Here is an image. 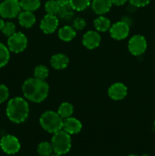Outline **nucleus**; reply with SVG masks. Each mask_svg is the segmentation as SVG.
Instances as JSON below:
<instances>
[{"label": "nucleus", "mask_w": 155, "mask_h": 156, "mask_svg": "<svg viewBox=\"0 0 155 156\" xmlns=\"http://www.w3.org/2000/svg\"><path fill=\"white\" fill-rule=\"evenodd\" d=\"M127 87L124 84L120 82L112 85L108 90V94L109 98L115 101H119L124 98L127 95Z\"/></svg>", "instance_id": "9b49d317"}, {"label": "nucleus", "mask_w": 155, "mask_h": 156, "mask_svg": "<svg viewBox=\"0 0 155 156\" xmlns=\"http://www.w3.org/2000/svg\"><path fill=\"white\" fill-rule=\"evenodd\" d=\"M147 49V41L142 35L137 34L132 37L129 42V50L134 56H140Z\"/></svg>", "instance_id": "0eeeda50"}, {"label": "nucleus", "mask_w": 155, "mask_h": 156, "mask_svg": "<svg viewBox=\"0 0 155 156\" xmlns=\"http://www.w3.org/2000/svg\"><path fill=\"white\" fill-rule=\"evenodd\" d=\"M76 32L71 26H64L59 30V37L62 41H70L75 37Z\"/></svg>", "instance_id": "f3484780"}, {"label": "nucleus", "mask_w": 155, "mask_h": 156, "mask_svg": "<svg viewBox=\"0 0 155 156\" xmlns=\"http://www.w3.org/2000/svg\"><path fill=\"white\" fill-rule=\"evenodd\" d=\"M0 146L3 152L9 155H14L20 150L21 145L15 136L12 135H6L1 139Z\"/></svg>", "instance_id": "6e6552de"}, {"label": "nucleus", "mask_w": 155, "mask_h": 156, "mask_svg": "<svg viewBox=\"0 0 155 156\" xmlns=\"http://www.w3.org/2000/svg\"><path fill=\"white\" fill-rule=\"evenodd\" d=\"M59 19L56 15H49L43 17L40 22V29L45 34H52L57 29Z\"/></svg>", "instance_id": "9d476101"}, {"label": "nucleus", "mask_w": 155, "mask_h": 156, "mask_svg": "<svg viewBox=\"0 0 155 156\" xmlns=\"http://www.w3.org/2000/svg\"><path fill=\"white\" fill-rule=\"evenodd\" d=\"M20 2L16 0H5L0 4V15L5 18H13L21 12Z\"/></svg>", "instance_id": "423d86ee"}, {"label": "nucleus", "mask_w": 155, "mask_h": 156, "mask_svg": "<svg viewBox=\"0 0 155 156\" xmlns=\"http://www.w3.org/2000/svg\"><path fill=\"white\" fill-rule=\"evenodd\" d=\"M49 88V85L45 80L34 77L27 79L24 82L22 91L27 100L34 103H40L48 96Z\"/></svg>", "instance_id": "f257e3e1"}, {"label": "nucleus", "mask_w": 155, "mask_h": 156, "mask_svg": "<svg viewBox=\"0 0 155 156\" xmlns=\"http://www.w3.org/2000/svg\"><path fill=\"white\" fill-rule=\"evenodd\" d=\"M94 25L97 30L101 32H104L109 30L111 27L110 21L108 18L103 16L96 18L94 21Z\"/></svg>", "instance_id": "a211bd4d"}, {"label": "nucleus", "mask_w": 155, "mask_h": 156, "mask_svg": "<svg viewBox=\"0 0 155 156\" xmlns=\"http://www.w3.org/2000/svg\"><path fill=\"white\" fill-rule=\"evenodd\" d=\"M27 46V39L21 32H15L8 40V48L11 52L18 53L24 51Z\"/></svg>", "instance_id": "39448f33"}, {"label": "nucleus", "mask_w": 155, "mask_h": 156, "mask_svg": "<svg viewBox=\"0 0 155 156\" xmlns=\"http://www.w3.org/2000/svg\"><path fill=\"white\" fill-rule=\"evenodd\" d=\"M53 147H52L51 143H49L47 142H43L38 145L37 152L41 156H50L52 155L53 152Z\"/></svg>", "instance_id": "393cba45"}, {"label": "nucleus", "mask_w": 155, "mask_h": 156, "mask_svg": "<svg viewBox=\"0 0 155 156\" xmlns=\"http://www.w3.org/2000/svg\"><path fill=\"white\" fill-rule=\"evenodd\" d=\"M50 156H60V155H58V154L55 153V154H53V155H50Z\"/></svg>", "instance_id": "72a5a7b5"}, {"label": "nucleus", "mask_w": 155, "mask_h": 156, "mask_svg": "<svg viewBox=\"0 0 155 156\" xmlns=\"http://www.w3.org/2000/svg\"><path fill=\"white\" fill-rule=\"evenodd\" d=\"M60 8L61 5L56 0H49L45 4V10L49 15H57Z\"/></svg>", "instance_id": "4be33fe9"}, {"label": "nucleus", "mask_w": 155, "mask_h": 156, "mask_svg": "<svg viewBox=\"0 0 155 156\" xmlns=\"http://www.w3.org/2000/svg\"><path fill=\"white\" fill-rule=\"evenodd\" d=\"M9 88L5 85L0 84V104L3 103L9 98Z\"/></svg>", "instance_id": "cd10ccee"}, {"label": "nucleus", "mask_w": 155, "mask_h": 156, "mask_svg": "<svg viewBox=\"0 0 155 156\" xmlns=\"http://www.w3.org/2000/svg\"><path fill=\"white\" fill-rule=\"evenodd\" d=\"M131 4L135 7H144L149 4L151 0H129Z\"/></svg>", "instance_id": "c756f323"}, {"label": "nucleus", "mask_w": 155, "mask_h": 156, "mask_svg": "<svg viewBox=\"0 0 155 156\" xmlns=\"http://www.w3.org/2000/svg\"><path fill=\"white\" fill-rule=\"evenodd\" d=\"M53 150L58 155L66 154L71 146V140L70 134L63 129L55 133L51 141Z\"/></svg>", "instance_id": "20e7f679"}, {"label": "nucleus", "mask_w": 155, "mask_h": 156, "mask_svg": "<svg viewBox=\"0 0 155 156\" xmlns=\"http://www.w3.org/2000/svg\"><path fill=\"white\" fill-rule=\"evenodd\" d=\"M33 75H34V77L36 78V79L45 80L49 75V70L45 66L39 65L34 69Z\"/></svg>", "instance_id": "a878e982"}, {"label": "nucleus", "mask_w": 155, "mask_h": 156, "mask_svg": "<svg viewBox=\"0 0 155 156\" xmlns=\"http://www.w3.org/2000/svg\"><path fill=\"white\" fill-rule=\"evenodd\" d=\"M70 5L74 11H83L90 5L91 0H70Z\"/></svg>", "instance_id": "b1692460"}, {"label": "nucleus", "mask_w": 155, "mask_h": 156, "mask_svg": "<svg viewBox=\"0 0 155 156\" xmlns=\"http://www.w3.org/2000/svg\"><path fill=\"white\" fill-rule=\"evenodd\" d=\"M109 33L112 37L116 40H123L129 34V26L125 21H118L109 28Z\"/></svg>", "instance_id": "1a4fd4ad"}, {"label": "nucleus", "mask_w": 155, "mask_h": 156, "mask_svg": "<svg viewBox=\"0 0 155 156\" xmlns=\"http://www.w3.org/2000/svg\"><path fill=\"white\" fill-rule=\"evenodd\" d=\"M142 156H150V155H147V154H144V155H143Z\"/></svg>", "instance_id": "f704fd0d"}, {"label": "nucleus", "mask_w": 155, "mask_h": 156, "mask_svg": "<svg viewBox=\"0 0 155 156\" xmlns=\"http://www.w3.org/2000/svg\"><path fill=\"white\" fill-rule=\"evenodd\" d=\"M81 123L74 117H68L63 120L62 129L68 134H76L81 130Z\"/></svg>", "instance_id": "ddd939ff"}, {"label": "nucleus", "mask_w": 155, "mask_h": 156, "mask_svg": "<svg viewBox=\"0 0 155 156\" xmlns=\"http://www.w3.org/2000/svg\"><path fill=\"white\" fill-rule=\"evenodd\" d=\"M16 1H18V2H20V0H16Z\"/></svg>", "instance_id": "4c0bfd02"}, {"label": "nucleus", "mask_w": 155, "mask_h": 156, "mask_svg": "<svg viewBox=\"0 0 155 156\" xmlns=\"http://www.w3.org/2000/svg\"><path fill=\"white\" fill-rule=\"evenodd\" d=\"M129 156H138V155H129Z\"/></svg>", "instance_id": "c9c22d12"}, {"label": "nucleus", "mask_w": 155, "mask_h": 156, "mask_svg": "<svg viewBox=\"0 0 155 156\" xmlns=\"http://www.w3.org/2000/svg\"><path fill=\"white\" fill-rule=\"evenodd\" d=\"M100 41H101V38L97 32L90 30L84 34L82 43L85 47L90 49V50H92V49L97 48L100 45Z\"/></svg>", "instance_id": "f8f14e48"}, {"label": "nucleus", "mask_w": 155, "mask_h": 156, "mask_svg": "<svg viewBox=\"0 0 155 156\" xmlns=\"http://www.w3.org/2000/svg\"><path fill=\"white\" fill-rule=\"evenodd\" d=\"M2 33L4 34L5 36L10 37L12 36L13 34L15 33V25L14 23L12 22H6L5 23V25L3 27L2 30Z\"/></svg>", "instance_id": "bb28decb"}, {"label": "nucleus", "mask_w": 155, "mask_h": 156, "mask_svg": "<svg viewBox=\"0 0 155 156\" xmlns=\"http://www.w3.org/2000/svg\"><path fill=\"white\" fill-rule=\"evenodd\" d=\"M6 114L11 121L15 123H22L25 121L28 117V104L22 98H14L8 103Z\"/></svg>", "instance_id": "f03ea898"}, {"label": "nucleus", "mask_w": 155, "mask_h": 156, "mask_svg": "<svg viewBox=\"0 0 155 156\" xmlns=\"http://www.w3.org/2000/svg\"><path fill=\"white\" fill-rule=\"evenodd\" d=\"M5 25V23L4 21H3V20L2 19V18H0V30H2L3 27H4Z\"/></svg>", "instance_id": "473e14b6"}, {"label": "nucleus", "mask_w": 155, "mask_h": 156, "mask_svg": "<svg viewBox=\"0 0 155 156\" xmlns=\"http://www.w3.org/2000/svg\"><path fill=\"white\" fill-rule=\"evenodd\" d=\"M74 9L71 7L70 3H67L61 5L58 15L63 20H70L74 15Z\"/></svg>", "instance_id": "412c9836"}, {"label": "nucleus", "mask_w": 155, "mask_h": 156, "mask_svg": "<svg viewBox=\"0 0 155 156\" xmlns=\"http://www.w3.org/2000/svg\"><path fill=\"white\" fill-rule=\"evenodd\" d=\"M153 126H154V128H155V120H154V123H153Z\"/></svg>", "instance_id": "e433bc0d"}, {"label": "nucleus", "mask_w": 155, "mask_h": 156, "mask_svg": "<svg viewBox=\"0 0 155 156\" xmlns=\"http://www.w3.org/2000/svg\"><path fill=\"white\" fill-rule=\"evenodd\" d=\"M86 26V21L84 18H77L73 21V27L76 30H82Z\"/></svg>", "instance_id": "c85d7f7f"}, {"label": "nucleus", "mask_w": 155, "mask_h": 156, "mask_svg": "<svg viewBox=\"0 0 155 156\" xmlns=\"http://www.w3.org/2000/svg\"><path fill=\"white\" fill-rule=\"evenodd\" d=\"M73 112H74L73 105L71 104L68 103V102H64V103L61 104L59 109H58L57 113L62 119H66L71 117Z\"/></svg>", "instance_id": "6ab92c4d"}, {"label": "nucleus", "mask_w": 155, "mask_h": 156, "mask_svg": "<svg viewBox=\"0 0 155 156\" xmlns=\"http://www.w3.org/2000/svg\"><path fill=\"white\" fill-rule=\"evenodd\" d=\"M112 5L111 0H93L92 8L95 13L102 15L109 12Z\"/></svg>", "instance_id": "2eb2a0df"}, {"label": "nucleus", "mask_w": 155, "mask_h": 156, "mask_svg": "<svg viewBox=\"0 0 155 156\" xmlns=\"http://www.w3.org/2000/svg\"><path fill=\"white\" fill-rule=\"evenodd\" d=\"M69 62L68 56L62 53H57L54 55L50 59L51 66L56 69H63L66 68Z\"/></svg>", "instance_id": "dca6fc26"}, {"label": "nucleus", "mask_w": 155, "mask_h": 156, "mask_svg": "<svg viewBox=\"0 0 155 156\" xmlns=\"http://www.w3.org/2000/svg\"><path fill=\"white\" fill-rule=\"evenodd\" d=\"M40 123L45 130L54 134L62 129L63 119L58 113L49 111H46L41 115Z\"/></svg>", "instance_id": "7ed1b4c3"}, {"label": "nucleus", "mask_w": 155, "mask_h": 156, "mask_svg": "<svg viewBox=\"0 0 155 156\" xmlns=\"http://www.w3.org/2000/svg\"><path fill=\"white\" fill-rule=\"evenodd\" d=\"M112 1V4H114L115 5L119 6V5H124L128 0H111Z\"/></svg>", "instance_id": "7c9ffc66"}, {"label": "nucleus", "mask_w": 155, "mask_h": 156, "mask_svg": "<svg viewBox=\"0 0 155 156\" xmlns=\"http://www.w3.org/2000/svg\"><path fill=\"white\" fill-rule=\"evenodd\" d=\"M10 50L3 44L0 43V68L5 66L8 63L10 58Z\"/></svg>", "instance_id": "5701e85b"}, {"label": "nucleus", "mask_w": 155, "mask_h": 156, "mask_svg": "<svg viewBox=\"0 0 155 156\" xmlns=\"http://www.w3.org/2000/svg\"><path fill=\"white\" fill-rule=\"evenodd\" d=\"M56 1H57L58 2L62 5H65V4H67V3H69L70 0H56Z\"/></svg>", "instance_id": "2f4dec72"}, {"label": "nucleus", "mask_w": 155, "mask_h": 156, "mask_svg": "<svg viewBox=\"0 0 155 156\" xmlns=\"http://www.w3.org/2000/svg\"><path fill=\"white\" fill-rule=\"evenodd\" d=\"M20 5L24 11L33 12L40 6V0H20Z\"/></svg>", "instance_id": "aec40b11"}, {"label": "nucleus", "mask_w": 155, "mask_h": 156, "mask_svg": "<svg viewBox=\"0 0 155 156\" xmlns=\"http://www.w3.org/2000/svg\"><path fill=\"white\" fill-rule=\"evenodd\" d=\"M18 21L22 27L29 28L31 27L36 22V17L33 15V12L23 11L18 15Z\"/></svg>", "instance_id": "4468645a"}]
</instances>
